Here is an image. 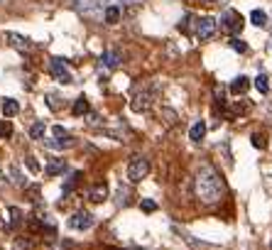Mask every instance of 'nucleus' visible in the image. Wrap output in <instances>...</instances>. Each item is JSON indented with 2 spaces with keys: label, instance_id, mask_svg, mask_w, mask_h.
I'll list each match as a JSON object with an SVG mask.
<instances>
[{
  "label": "nucleus",
  "instance_id": "obj_13",
  "mask_svg": "<svg viewBox=\"0 0 272 250\" xmlns=\"http://www.w3.org/2000/svg\"><path fill=\"white\" fill-rule=\"evenodd\" d=\"M18 111H20V103L15 98H5V101H3V116L5 118L18 116Z\"/></svg>",
  "mask_w": 272,
  "mask_h": 250
},
{
  "label": "nucleus",
  "instance_id": "obj_2",
  "mask_svg": "<svg viewBox=\"0 0 272 250\" xmlns=\"http://www.w3.org/2000/svg\"><path fill=\"white\" fill-rule=\"evenodd\" d=\"M243 25H245V20L243 15L233 10V8H228V10H223V15H221V30L223 32H228V35H240L243 32Z\"/></svg>",
  "mask_w": 272,
  "mask_h": 250
},
{
  "label": "nucleus",
  "instance_id": "obj_17",
  "mask_svg": "<svg viewBox=\"0 0 272 250\" xmlns=\"http://www.w3.org/2000/svg\"><path fill=\"white\" fill-rule=\"evenodd\" d=\"M248 86H250V81H248V76H238L236 81H233V84H231V91H233V94H245V91H248Z\"/></svg>",
  "mask_w": 272,
  "mask_h": 250
},
{
  "label": "nucleus",
  "instance_id": "obj_1",
  "mask_svg": "<svg viewBox=\"0 0 272 250\" xmlns=\"http://www.w3.org/2000/svg\"><path fill=\"white\" fill-rule=\"evenodd\" d=\"M194 192H196V196H199V201H203V204H216V201H221V196H223V192H226V187H223L221 174H218L214 167L203 164L199 172H196Z\"/></svg>",
  "mask_w": 272,
  "mask_h": 250
},
{
  "label": "nucleus",
  "instance_id": "obj_8",
  "mask_svg": "<svg viewBox=\"0 0 272 250\" xmlns=\"http://www.w3.org/2000/svg\"><path fill=\"white\" fill-rule=\"evenodd\" d=\"M130 106H132V111L143 113V111H147V108L152 106V94H150V91H138Z\"/></svg>",
  "mask_w": 272,
  "mask_h": 250
},
{
  "label": "nucleus",
  "instance_id": "obj_9",
  "mask_svg": "<svg viewBox=\"0 0 272 250\" xmlns=\"http://www.w3.org/2000/svg\"><path fill=\"white\" fill-rule=\"evenodd\" d=\"M5 39H8V44H10V47H15V49H20V52H30V49H32V42H30L27 37H22V35L8 32Z\"/></svg>",
  "mask_w": 272,
  "mask_h": 250
},
{
  "label": "nucleus",
  "instance_id": "obj_6",
  "mask_svg": "<svg viewBox=\"0 0 272 250\" xmlns=\"http://www.w3.org/2000/svg\"><path fill=\"white\" fill-rule=\"evenodd\" d=\"M52 133H54V140H49V142H47L49 147H72V145H76V140H74L72 135L66 133L61 125H54V128H52Z\"/></svg>",
  "mask_w": 272,
  "mask_h": 250
},
{
  "label": "nucleus",
  "instance_id": "obj_11",
  "mask_svg": "<svg viewBox=\"0 0 272 250\" xmlns=\"http://www.w3.org/2000/svg\"><path fill=\"white\" fill-rule=\"evenodd\" d=\"M66 170V162H64V157H52L49 162H47V167H44V172L49 174V177H56V174H61Z\"/></svg>",
  "mask_w": 272,
  "mask_h": 250
},
{
  "label": "nucleus",
  "instance_id": "obj_20",
  "mask_svg": "<svg viewBox=\"0 0 272 250\" xmlns=\"http://www.w3.org/2000/svg\"><path fill=\"white\" fill-rule=\"evenodd\" d=\"M255 89H257L260 94H270V76H265V74L255 76Z\"/></svg>",
  "mask_w": 272,
  "mask_h": 250
},
{
  "label": "nucleus",
  "instance_id": "obj_16",
  "mask_svg": "<svg viewBox=\"0 0 272 250\" xmlns=\"http://www.w3.org/2000/svg\"><path fill=\"white\" fill-rule=\"evenodd\" d=\"M103 20H106L108 25H115V22L120 20V8H118V5H108L106 13H103Z\"/></svg>",
  "mask_w": 272,
  "mask_h": 250
},
{
  "label": "nucleus",
  "instance_id": "obj_18",
  "mask_svg": "<svg viewBox=\"0 0 272 250\" xmlns=\"http://www.w3.org/2000/svg\"><path fill=\"white\" fill-rule=\"evenodd\" d=\"M81 177H84L81 172H74L72 177L66 179V184H64V189H61V194H64V196H69V194H72L74 189H76V184H79V179H81Z\"/></svg>",
  "mask_w": 272,
  "mask_h": 250
},
{
  "label": "nucleus",
  "instance_id": "obj_7",
  "mask_svg": "<svg viewBox=\"0 0 272 250\" xmlns=\"http://www.w3.org/2000/svg\"><path fill=\"white\" fill-rule=\"evenodd\" d=\"M69 226H72L74 231H89L91 226H93V216L89 211H76L69 218Z\"/></svg>",
  "mask_w": 272,
  "mask_h": 250
},
{
  "label": "nucleus",
  "instance_id": "obj_30",
  "mask_svg": "<svg viewBox=\"0 0 272 250\" xmlns=\"http://www.w3.org/2000/svg\"><path fill=\"white\" fill-rule=\"evenodd\" d=\"M270 248H272V243H270Z\"/></svg>",
  "mask_w": 272,
  "mask_h": 250
},
{
  "label": "nucleus",
  "instance_id": "obj_26",
  "mask_svg": "<svg viewBox=\"0 0 272 250\" xmlns=\"http://www.w3.org/2000/svg\"><path fill=\"white\" fill-rule=\"evenodd\" d=\"M231 47H233L236 52H240V54H243V52H248V44H245L243 39H231Z\"/></svg>",
  "mask_w": 272,
  "mask_h": 250
},
{
  "label": "nucleus",
  "instance_id": "obj_10",
  "mask_svg": "<svg viewBox=\"0 0 272 250\" xmlns=\"http://www.w3.org/2000/svg\"><path fill=\"white\" fill-rule=\"evenodd\" d=\"M101 64H103L106 69H118V66H120V52H118V49H106V52L101 54Z\"/></svg>",
  "mask_w": 272,
  "mask_h": 250
},
{
  "label": "nucleus",
  "instance_id": "obj_25",
  "mask_svg": "<svg viewBox=\"0 0 272 250\" xmlns=\"http://www.w3.org/2000/svg\"><path fill=\"white\" fill-rule=\"evenodd\" d=\"M250 142H253L257 150H265V145H267V140H265V135H260V133H255L253 137H250Z\"/></svg>",
  "mask_w": 272,
  "mask_h": 250
},
{
  "label": "nucleus",
  "instance_id": "obj_12",
  "mask_svg": "<svg viewBox=\"0 0 272 250\" xmlns=\"http://www.w3.org/2000/svg\"><path fill=\"white\" fill-rule=\"evenodd\" d=\"M89 199L93 201V204H101V201H106V199H108V187H106L103 182H101V184H96V187H91Z\"/></svg>",
  "mask_w": 272,
  "mask_h": 250
},
{
  "label": "nucleus",
  "instance_id": "obj_3",
  "mask_svg": "<svg viewBox=\"0 0 272 250\" xmlns=\"http://www.w3.org/2000/svg\"><path fill=\"white\" fill-rule=\"evenodd\" d=\"M191 35L196 39H211L216 35V20L209 18V15H203V18H196L194 20V30H191Z\"/></svg>",
  "mask_w": 272,
  "mask_h": 250
},
{
  "label": "nucleus",
  "instance_id": "obj_24",
  "mask_svg": "<svg viewBox=\"0 0 272 250\" xmlns=\"http://www.w3.org/2000/svg\"><path fill=\"white\" fill-rule=\"evenodd\" d=\"M13 135V125L8 123V120H0V140H5V137H10Z\"/></svg>",
  "mask_w": 272,
  "mask_h": 250
},
{
  "label": "nucleus",
  "instance_id": "obj_14",
  "mask_svg": "<svg viewBox=\"0 0 272 250\" xmlns=\"http://www.w3.org/2000/svg\"><path fill=\"white\" fill-rule=\"evenodd\" d=\"M203 135H206V125H203L201 120H196V123L191 125V130H189V137H191L194 142H201V140H203Z\"/></svg>",
  "mask_w": 272,
  "mask_h": 250
},
{
  "label": "nucleus",
  "instance_id": "obj_4",
  "mask_svg": "<svg viewBox=\"0 0 272 250\" xmlns=\"http://www.w3.org/2000/svg\"><path fill=\"white\" fill-rule=\"evenodd\" d=\"M150 172V162H147V157H132L130 159V164H127V179L130 182H140L143 177H147Z\"/></svg>",
  "mask_w": 272,
  "mask_h": 250
},
{
  "label": "nucleus",
  "instance_id": "obj_29",
  "mask_svg": "<svg viewBox=\"0 0 272 250\" xmlns=\"http://www.w3.org/2000/svg\"><path fill=\"white\" fill-rule=\"evenodd\" d=\"M13 179H15L18 184H22V177H20V172H18V170H15V167H13Z\"/></svg>",
  "mask_w": 272,
  "mask_h": 250
},
{
  "label": "nucleus",
  "instance_id": "obj_22",
  "mask_svg": "<svg viewBox=\"0 0 272 250\" xmlns=\"http://www.w3.org/2000/svg\"><path fill=\"white\" fill-rule=\"evenodd\" d=\"M191 22H194V18L191 15H184L179 22V30L184 32V35H191Z\"/></svg>",
  "mask_w": 272,
  "mask_h": 250
},
{
  "label": "nucleus",
  "instance_id": "obj_5",
  "mask_svg": "<svg viewBox=\"0 0 272 250\" xmlns=\"http://www.w3.org/2000/svg\"><path fill=\"white\" fill-rule=\"evenodd\" d=\"M49 69H52V76H54L56 81H61V84H72V81H74L69 66L64 64V59H52Z\"/></svg>",
  "mask_w": 272,
  "mask_h": 250
},
{
  "label": "nucleus",
  "instance_id": "obj_23",
  "mask_svg": "<svg viewBox=\"0 0 272 250\" xmlns=\"http://www.w3.org/2000/svg\"><path fill=\"white\" fill-rule=\"evenodd\" d=\"M8 213H10V226H20V223H22V211H20V209L13 206Z\"/></svg>",
  "mask_w": 272,
  "mask_h": 250
},
{
  "label": "nucleus",
  "instance_id": "obj_15",
  "mask_svg": "<svg viewBox=\"0 0 272 250\" xmlns=\"http://www.w3.org/2000/svg\"><path fill=\"white\" fill-rule=\"evenodd\" d=\"M74 116H86L89 113V101H86V96H79L76 101H74Z\"/></svg>",
  "mask_w": 272,
  "mask_h": 250
},
{
  "label": "nucleus",
  "instance_id": "obj_27",
  "mask_svg": "<svg viewBox=\"0 0 272 250\" xmlns=\"http://www.w3.org/2000/svg\"><path fill=\"white\" fill-rule=\"evenodd\" d=\"M140 206H143V211H147V213H152L155 209H157V204H155V201H150V199H143V204H140Z\"/></svg>",
  "mask_w": 272,
  "mask_h": 250
},
{
  "label": "nucleus",
  "instance_id": "obj_19",
  "mask_svg": "<svg viewBox=\"0 0 272 250\" xmlns=\"http://www.w3.org/2000/svg\"><path fill=\"white\" fill-rule=\"evenodd\" d=\"M250 22H253L255 27H265L267 25V13L265 10H253L250 13Z\"/></svg>",
  "mask_w": 272,
  "mask_h": 250
},
{
  "label": "nucleus",
  "instance_id": "obj_28",
  "mask_svg": "<svg viewBox=\"0 0 272 250\" xmlns=\"http://www.w3.org/2000/svg\"><path fill=\"white\" fill-rule=\"evenodd\" d=\"M15 245H18V250H30V243L27 240H18Z\"/></svg>",
  "mask_w": 272,
  "mask_h": 250
},
{
  "label": "nucleus",
  "instance_id": "obj_21",
  "mask_svg": "<svg viewBox=\"0 0 272 250\" xmlns=\"http://www.w3.org/2000/svg\"><path fill=\"white\" fill-rule=\"evenodd\" d=\"M44 130H47L44 123H35V125L30 128V137H32V140H42V137H44Z\"/></svg>",
  "mask_w": 272,
  "mask_h": 250
}]
</instances>
